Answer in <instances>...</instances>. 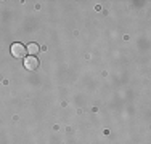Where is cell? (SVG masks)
I'll return each instance as SVG.
<instances>
[{"label": "cell", "instance_id": "1", "mask_svg": "<svg viewBox=\"0 0 151 144\" xmlns=\"http://www.w3.org/2000/svg\"><path fill=\"white\" fill-rule=\"evenodd\" d=\"M10 50H12V55L15 56V58H23L24 55H26V46H24L23 43H19V42L13 43Z\"/></svg>", "mask_w": 151, "mask_h": 144}, {"label": "cell", "instance_id": "2", "mask_svg": "<svg viewBox=\"0 0 151 144\" xmlns=\"http://www.w3.org/2000/svg\"><path fill=\"white\" fill-rule=\"evenodd\" d=\"M24 67H26L27 71H35L39 67V59L35 56H27L26 59H24Z\"/></svg>", "mask_w": 151, "mask_h": 144}, {"label": "cell", "instance_id": "3", "mask_svg": "<svg viewBox=\"0 0 151 144\" xmlns=\"http://www.w3.org/2000/svg\"><path fill=\"white\" fill-rule=\"evenodd\" d=\"M26 50H27V53H29L31 56H35V55H39V50H40V48H39L37 43H29Z\"/></svg>", "mask_w": 151, "mask_h": 144}]
</instances>
